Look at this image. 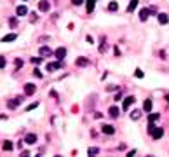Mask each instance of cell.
<instances>
[{
  "mask_svg": "<svg viewBox=\"0 0 169 157\" xmlns=\"http://www.w3.org/2000/svg\"><path fill=\"white\" fill-rule=\"evenodd\" d=\"M150 135H152V138H154V140H159V138H162V136H164V128H157V126H155V128L150 131Z\"/></svg>",
  "mask_w": 169,
  "mask_h": 157,
  "instance_id": "1",
  "label": "cell"
},
{
  "mask_svg": "<svg viewBox=\"0 0 169 157\" xmlns=\"http://www.w3.org/2000/svg\"><path fill=\"white\" fill-rule=\"evenodd\" d=\"M54 56H56L59 61H63V59L66 58V49H65V47H58V49L54 51Z\"/></svg>",
  "mask_w": 169,
  "mask_h": 157,
  "instance_id": "2",
  "label": "cell"
},
{
  "mask_svg": "<svg viewBox=\"0 0 169 157\" xmlns=\"http://www.w3.org/2000/svg\"><path fill=\"white\" fill-rule=\"evenodd\" d=\"M133 103H136V98H134V96H127V98L124 100V103H122V110H127Z\"/></svg>",
  "mask_w": 169,
  "mask_h": 157,
  "instance_id": "3",
  "label": "cell"
},
{
  "mask_svg": "<svg viewBox=\"0 0 169 157\" xmlns=\"http://www.w3.org/2000/svg\"><path fill=\"white\" fill-rule=\"evenodd\" d=\"M51 9V3L47 2V0H40L38 2V10H42V12H47Z\"/></svg>",
  "mask_w": 169,
  "mask_h": 157,
  "instance_id": "4",
  "label": "cell"
},
{
  "mask_svg": "<svg viewBox=\"0 0 169 157\" xmlns=\"http://www.w3.org/2000/svg\"><path fill=\"white\" fill-rule=\"evenodd\" d=\"M35 91H37L35 84H26V86H24V94H26V96H31Z\"/></svg>",
  "mask_w": 169,
  "mask_h": 157,
  "instance_id": "5",
  "label": "cell"
},
{
  "mask_svg": "<svg viewBox=\"0 0 169 157\" xmlns=\"http://www.w3.org/2000/svg\"><path fill=\"white\" fill-rule=\"evenodd\" d=\"M21 101H23V96H17V98H14V100H10V101H9L7 105H9V108H16V107H17V105L21 103Z\"/></svg>",
  "mask_w": 169,
  "mask_h": 157,
  "instance_id": "6",
  "label": "cell"
},
{
  "mask_svg": "<svg viewBox=\"0 0 169 157\" xmlns=\"http://www.w3.org/2000/svg\"><path fill=\"white\" fill-rule=\"evenodd\" d=\"M101 131L105 133V135H113L115 133V129H113V126H110V124H105V126H101Z\"/></svg>",
  "mask_w": 169,
  "mask_h": 157,
  "instance_id": "7",
  "label": "cell"
},
{
  "mask_svg": "<svg viewBox=\"0 0 169 157\" xmlns=\"http://www.w3.org/2000/svg\"><path fill=\"white\" fill-rule=\"evenodd\" d=\"M16 14H17V16H26V14H28V7H26V5H19V7L16 9Z\"/></svg>",
  "mask_w": 169,
  "mask_h": 157,
  "instance_id": "8",
  "label": "cell"
},
{
  "mask_svg": "<svg viewBox=\"0 0 169 157\" xmlns=\"http://www.w3.org/2000/svg\"><path fill=\"white\" fill-rule=\"evenodd\" d=\"M24 142H26L28 145H33V143L37 142V135H33V133H30V135H26V138H24Z\"/></svg>",
  "mask_w": 169,
  "mask_h": 157,
  "instance_id": "9",
  "label": "cell"
},
{
  "mask_svg": "<svg viewBox=\"0 0 169 157\" xmlns=\"http://www.w3.org/2000/svg\"><path fill=\"white\" fill-rule=\"evenodd\" d=\"M108 115L113 117V119H117V117H119V108H117V107H110V108H108Z\"/></svg>",
  "mask_w": 169,
  "mask_h": 157,
  "instance_id": "10",
  "label": "cell"
},
{
  "mask_svg": "<svg viewBox=\"0 0 169 157\" xmlns=\"http://www.w3.org/2000/svg\"><path fill=\"white\" fill-rule=\"evenodd\" d=\"M96 2H98V0H87V3H86V9H87V12H89V14L94 10V5H96Z\"/></svg>",
  "mask_w": 169,
  "mask_h": 157,
  "instance_id": "11",
  "label": "cell"
},
{
  "mask_svg": "<svg viewBox=\"0 0 169 157\" xmlns=\"http://www.w3.org/2000/svg\"><path fill=\"white\" fill-rule=\"evenodd\" d=\"M157 17H159V23H161V24H168V23H169L168 14H164V12H161V14H159Z\"/></svg>",
  "mask_w": 169,
  "mask_h": 157,
  "instance_id": "12",
  "label": "cell"
},
{
  "mask_svg": "<svg viewBox=\"0 0 169 157\" xmlns=\"http://www.w3.org/2000/svg\"><path fill=\"white\" fill-rule=\"evenodd\" d=\"M148 14H150V9H141L140 19H141V21H147V19H148Z\"/></svg>",
  "mask_w": 169,
  "mask_h": 157,
  "instance_id": "13",
  "label": "cell"
},
{
  "mask_svg": "<svg viewBox=\"0 0 169 157\" xmlns=\"http://www.w3.org/2000/svg\"><path fill=\"white\" fill-rule=\"evenodd\" d=\"M16 33H9V35H5V37H2V42H12V40H16Z\"/></svg>",
  "mask_w": 169,
  "mask_h": 157,
  "instance_id": "14",
  "label": "cell"
},
{
  "mask_svg": "<svg viewBox=\"0 0 169 157\" xmlns=\"http://www.w3.org/2000/svg\"><path fill=\"white\" fill-rule=\"evenodd\" d=\"M61 66V63H47V72H54Z\"/></svg>",
  "mask_w": 169,
  "mask_h": 157,
  "instance_id": "15",
  "label": "cell"
},
{
  "mask_svg": "<svg viewBox=\"0 0 169 157\" xmlns=\"http://www.w3.org/2000/svg\"><path fill=\"white\" fill-rule=\"evenodd\" d=\"M152 107H154L152 100H145V103H143V110H145V112H150V110H152Z\"/></svg>",
  "mask_w": 169,
  "mask_h": 157,
  "instance_id": "16",
  "label": "cell"
},
{
  "mask_svg": "<svg viewBox=\"0 0 169 157\" xmlns=\"http://www.w3.org/2000/svg\"><path fill=\"white\" fill-rule=\"evenodd\" d=\"M99 52H106V38H105V35H101V45H99Z\"/></svg>",
  "mask_w": 169,
  "mask_h": 157,
  "instance_id": "17",
  "label": "cell"
},
{
  "mask_svg": "<svg viewBox=\"0 0 169 157\" xmlns=\"http://www.w3.org/2000/svg\"><path fill=\"white\" fill-rule=\"evenodd\" d=\"M140 117H141V110H138V108H136V110H133V112H131V119H133V121H138Z\"/></svg>",
  "mask_w": 169,
  "mask_h": 157,
  "instance_id": "18",
  "label": "cell"
},
{
  "mask_svg": "<svg viewBox=\"0 0 169 157\" xmlns=\"http://www.w3.org/2000/svg\"><path fill=\"white\" fill-rule=\"evenodd\" d=\"M138 2H140V0H131V2H129V5H127V12H133V10L136 9Z\"/></svg>",
  "mask_w": 169,
  "mask_h": 157,
  "instance_id": "19",
  "label": "cell"
},
{
  "mask_svg": "<svg viewBox=\"0 0 169 157\" xmlns=\"http://www.w3.org/2000/svg\"><path fill=\"white\" fill-rule=\"evenodd\" d=\"M2 149H3L5 152H9V150H12V149H14V145H12V142H3Z\"/></svg>",
  "mask_w": 169,
  "mask_h": 157,
  "instance_id": "20",
  "label": "cell"
},
{
  "mask_svg": "<svg viewBox=\"0 0 169 157\" xmlns=\"http://www.w3.org/2000/svg\"><path fill=\"white\" fill-rule=\"evenodd\" d=\"M117 9H119V3H117V2H110V3H108V10H110V12H115Z\"/></svg>",
  "mask_w": 169,
  "mask_h": 157,
  "instance_id": "21",
  "label": "cell"
},
{
  "mask_svg": "<svg viewBox=\"0 0 169 157\" xmlns=\"http://www.w3.org/2000/svg\"><path fill=\"white\" fill-rule=\"evenodd\" d=\"M42 56H49V54H52V51L49 49V47H40V51H38Z\"/></svg>",
  "mask_w": 169,
  "mask_h": 157,
  "instance_id": "22",
  "label": "cell"
},
{
  "mask_svg": "<svg viewBox=\"0 0 169 157\" xmlns=\"http://www.w3.org/2000/svg\"><path fill=\"white\" fill-rule=\"evenodd\" d=\"M87 65V59L86 58H79L77 59V66H86Z\"/></svg>",
  "mask_w": 169,
  "mask_h": 157,
  "instance_id": "23",
  "label": "cell"
},
{
  "mask_svg": "<svg viewBox=\"0 0 169 157\" xmlns=\"http://www.w3.org/2000/svg\"><path fill=\"white\" fill-rule=\"evenodd\" d=\"M9 26H10V28H16V26H17V19H16V17H10V19H9Z\"/></svg>",
  "mask_w": 169,
  "mask_h": 157,
  "instance_id": "24",
  "label": "cell"
},
{
  "mask_svg": "<svg viewBox=\"0 0 169 157\" xmlns=\"http://www.w3.org/2000/svg\"><path fill=\"white\" fill-rule=\"evenodd\" d=\"M159 117H161L159 114H150V115H148V121H152V122H155V121H159Z\"/></svg>",
  "mask_w": 169,
  "mask_h": 157,
  "instance_id": "25",
  "label": "cell"
},
{
  "mask_svg": "<svg viewBox=\"0 0 169 157\" xmlns=\"http://www.w3.org/2000/svg\"><path fill=\"white\" fill-rule=\"evenodd\" d=\"M98 152H99V149H96V147H91V149L87 150V154H89V156H96Z\"/></svg>",
  "mask_w": 169,
  "mask_h": 157,
  "instance_id": "26",
  "label": "cell"
},
{
  "mask_svg": "<svg viewBox=\"0 0 169 157\" xmlns=\"http://www.w3.org/2000/svg\"><path fill=\"white\" fill-rule=\"evenodd\" d=\"M14 66H16V68H21V66H23V59H19V58L14 59Z\"/></svg>",
  "mask_w": 169,
  "mask_h": 157,
  "instance_id": "27",
  "label": "cell"
},
{
  "mask_svg": "<svg viewBox=\"0 0 169 157\" xmlns=\"http://www.w3.org/2000/svg\"><path fill=\"white\" fill-rule=\"evenodd\" d=\"M33 75H35L37 79H42V72H40L38 68H35V70H33Z\"/></svg>",
  "mask_w": 169,
  "mask_h": 157,
  "instance_id": "28",
  "label": "cell"
},
{
  "mask_svg": "<svg viewBox=\"0 0 169 157\" xmlns=\"http://www.w3.org/2000/svg\"><path fill=\"white\" fill-rule=\"evenodd\" d=\"M31 63L33 65H40L42 63V58H31Z\"/></svg>",
  "mask_w": 169,
  "mask_h": 157,
  "instance_id": "29",
  "label": "cell"
},
{
  "mask_svg": "<svg viewBox=\"0 0 169 157\" xmlns=\"http://www.w3.org/2000/svg\"><path fill=\"white\" fill-rule=\"evenodd\" d=\"M30 21H31V23H35V21H37V14H35V12H31V14H30Z\"/></svg>",
  "mask_w": 169,
  "mask_h": 157,
  "instance_id": "30",
  "label": "cell"
},
{
  "mask_svg": "<svg viewBox=\"0 0 169 157\" xmlns=\"http://www.w3.org/2000/svg\"><path fill=\"white\" fill-rule=\"evenodd\" d=\"M37 105H38V103H31V105H28V107H26V110L30 112V110H33V108H37Z\"/></svg>",
  "mask_w": 169,
  "mask_h": 157,
  "instance_id": "31",
  "label": "cell"
},
{
  "mask_svg": "<svg viewBox=\"0 0 169 157\" xmlns=\"http://www.w3.org/2000/svg\"><path fill=\"white\" fill-rule=\"evenodd\" d=\"M134 75H136V77H140V79H141V77H143V72H141V70H140V68H138V70H136V72H134Z\"/></svg>",
  "mask_w": 169,
  "mask_h": 157,
  "instance_id": "32",
  "label": "cell"
},
{
  "mask_svg": "<svg viewBox=\"0 0 169 157\" xmlns=\"http://www.w3.org/2000/svg\"><path fill=\"white\" fill-rule=\"evenodd\" d=\"M3 66H5V58L0 56V68H3Z\"/></svg>",
  "mask_w": 169,
  "mask_h": 157,
  "instance_id": "33",
  "label": "cell"
},
{
  "mask_svg": "<svg viewBox=\"0 0 169 157\" xmlns=\"http://www.w3.org/2000/svg\"><path fill=\"white\" fill-rule=\"evenodd\" d=\"M101 117H103L101 112H94V119H101Z\"/></svg>",
  "mask_w": 169,
  "mask_h": 157,
  "instance_id": "34",
  "label": "cell"
},
{
  "mask_svg": "<svg viewBox=\"0 0 169 157\" xmlns=\"http://www.w3.org/2000/svg\"><path fill=\"white\" fill-rule=\"evenodd\" d=\"M117 89V86H106V91H115Z\"/></svg>",
  "mask_w": 169,
  "mask_h": 157,
  "instance_id": "35",
  "label": "cell"
},
{
  "mask_svg": "<svg viewBox=\"0 0 169 157\" xmlns=\"http://www.w3.org/2000/svg\"><path fill=\"white\" fill-rule=\"evenodd\" d=\"M82 2H84V0H72V3H73V5H80Z\"/></svg>",
  "mask_w": 169,
  "mask_h": 157,
  "instance_id": "36",
  "label": "cell"
},
{
  "mask_svg": "<svg viewBox=\"0 0 169 157\" xmlns=\"http://www.w3.org/2000/svg\"><path fill=\"white\" fill-rule=\"evenodd\" d=\"M120 98H122V93H117V96H115V101H120Z\"/></svg>",
  "mask_w": 169,
  "mask_h": 157,
  "instance_id": "37",
  "label": "cell"
},
{
  "mask_svg": "<svg viewBox=\"0 0 169 157\" xmlns=\"http://www.w3.org/2000/svg\"><path fill=\"white\" fill-rule=\"evenodd\" d=\"M166 100H168V101H169V94H166Z\"/></svg>",
  "mask_w": 169,
  "mask_h": 157,
  "instance_id": "38",
  "label": "cell"
}]
</instances>
